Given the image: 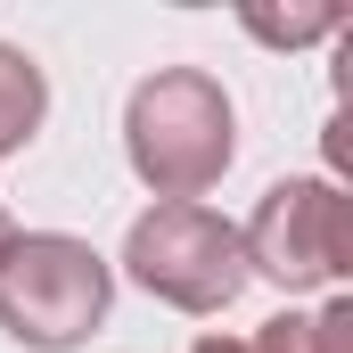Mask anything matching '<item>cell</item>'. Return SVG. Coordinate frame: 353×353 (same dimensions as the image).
<instances>
[{
  "mask_svg": "<svg viewBox=\"0 0 353 353\" xmlns=\"http://www.w3.org/2000/svg\"><path fill=\"white\" fill-rule=\"evenodd\" d=\"M123 148H132V173L148 181L165 205H197L214 181L230 173L239 157V115L214 74L197 66H165L132 90L123 107Z\"/></svg>",
  "mask_w": 353,
  "mask_h": 353,
  "instance_id": "1",
  "label": "cell"
},
{
  "mask_svg": "<svg viewBox=\"0 0 353 353\" xmlns=\"http://www.w3.org/2000/svg\"><path fill=\"white\" fill-rule=\"evenodd\" d=\"M115 271L66 230H33L0 255V329L33 353H74L107 321Z\"/></svg>",
  "mask_w": 353,
  "mask_h": 353,
  "instance_id": "2",
  "label": "cell"
},
{
  "mask_svg": "<svg viewBox=\"0 0 353 353\" xmlns=\"http://www.w3.org/2000/svg\"><path fill=\"white\" fill-rule=\"evenodd\" d=\"M123 271L148 296H165L173 312H222L255 279L247 247H239V222H222L214 205H148L123 239Z\"/></svg>",
  "mask_w": 353,
  "mask_h": 353,
  "instance_id": "3",
  "label": "cell"
},
{
  "mask_svg": "<svg viewBox=\"0 0 353 353\" xmlns=\"http://www.w3.org/2000/svg\"><path fill=\"white\" fill-rule=\"evenodd\" d=\"M239 247H247V271L279 288H337L353 271V205L337 197V181H271Z\"/></svg>",
  "mask_w": 353,
  "mask_h": 353,
  "instance_id": "4",
  "label": "cell"
},
{
  "mask_svg": "<svg viewBox=\"0 0 353 353\" xmlns=\"http://www.w3.org/2000/svg\"><path fill=\"white\" fill-rule=\"evenodd\" d=\"M41 115H50V83H41V66H33L25 50L0 41V157L25 148V140L41 132Z\"/></svg>",
  "mask_w": 353,
  "mask_h": 353,
  "instance_id": "5",
  "label": "cell"
},
{
  "mask_svg": "<svg viewBox=\"0 0 353 353\" xmlns=\"http://www.w3.org/2000/svg\"><path fill=\"white\" fill-rule=\"evenodd\" d=\"M247 353H353V304H321V312H279Z\"/></svg>",
  "mask_w": 353,
  "mask_h": 353,
  "instance_id": "6",
  "label": "cell"
},
{
  "mask_svg": "<svg viewBox=\"0 0 353 353\" xmlns=\"http://www.w3.org/2000/svg\"><path fill=\"white\" fill-rule=\"evenodd\" d=\"M345 17L337 8H288V17H271V8H247V33L271 41V50H304V41H321V33H337Z\"/></svg>",
  "mask_w": 353,
  "mask_h": 353,
  "instance_id": "7",
  "label": "cell"
},
{
  "mask_svg": "<svg viewBox=\"0 0 353 353\" xmlns=\"http://www.w3.org/2000/svg\"><path fill=\"white\" fill-rule=\"evenodd\" d=\"M189 353H247V345H230V337H205V345H189Z\"/></svg>",
  "mask_w": 353,
  "mask_h": 353,
  "instance_id": "8",
  "label": "cell"
},
{
  "mask_svg": "<svg viewBox=\"0 0 353 353\" xmlns=\"http://www.w3.org/2000/svg\"><path fill=\"white\" fill-rule=\"evenodd\" d=\"M8 247H17V222H8V205H0V255H8Z\"/></svg>",
  "mask_w": 353,
  "mask_h": 353,
  "instance_id": "9",
  "label": "cell"
}]
</instances>
